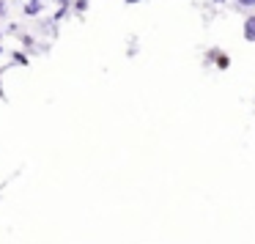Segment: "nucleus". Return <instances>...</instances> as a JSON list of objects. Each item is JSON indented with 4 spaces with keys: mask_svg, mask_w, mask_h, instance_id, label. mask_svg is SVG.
<instances>
[{
    "mask_svg": "<svg viewBox=\"0 0 255 244\" xmlns=\"http://www.w3.org/2000/svg\"><path fill=\"white\" fill-rule=\"evenodd\" d=\"M3 14H6V3H0V17H3Z\"/></svg>",
    "mask_w": 255,
    "mask_h": 244,
    "instance_id": "4",
    "label": "nucleus"
},
{
    "mask_svg": "<svg viewBox=\"0 0 255 244\" xmlns=\"http://www.w3.org/2000/svg\"><path fill=\"white\" fill-rule=\"evenodd\" d=\"M127 3H140V0H127Z\"/></svg>",
    "mask_w": 255,
    "mask_h": 244,
    "instance_id": "5",
    "label": "nucleus"
},
{
    "mask_svg": "<svg viewBox=\"0 0 255 244\" xmlns=\"http://www.w3.org/2000/svg\"><path fill=\"white\" fill-rule=\"evenodd\" d=\"M39 11H41V3H28V6H25V14H30V17L39 14Z\"/></svg>",
    "mask_w": 255,
    "mask_h": 244,
    "instance_id": "2",
    "label": "nucleus"
},
{
    "mask_svg": "<svg viewBox=\"0 0 255 244\" xmlns=\"http://www.w3.org/2000/svg\"><path fill=\"white\" fill-rule=\"evenodd\" d=\"M244 39L255 41V17H250L247 22H244Z\"/></svg>",
    "mask_w": 255,
    "mask_h": 244,
    "instance_id": "1",
    "label": "nucleus"
},
{
    "mask_svg": "<svg viewBox=\"0 0 255 244\" xmlns=\"http://www.w3.org/2000/svg\"><path fill=\"white\" fill-rule=\"evenodd\" d=\"M30 3H39V0H30Z\"/></svg>",
    "mask_w": 255,
    "mask_h": 244,
    "instance_id": "6",
    "label": "nucleus"
},
{
    "mask_svg": "<svg viewBox=\"0 0 255 244\" xmlns=\"http://www.w3.org/2000/svg\"><path fill=\"white\" fill-rule=\"evenodd\" d=\"M239 6H244V8H255V0H239Z\"/></svg>",
    "mask_w": 255,
    "mask_h": 244,
    "instance_id": "3",
    "label": "nucleus"
}]
</instances>
